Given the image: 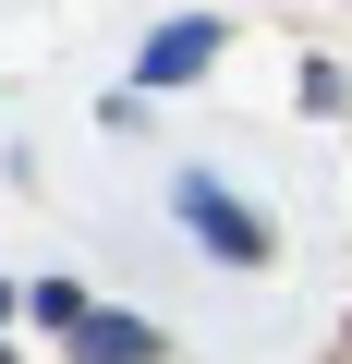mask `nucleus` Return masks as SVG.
Segmentation results:
<instances>
[{
    "label": "nucleus",
    "instance_id": "f257e3e1",
    "mask_svg": "<svg viewBox=\"0 0 352 364\" xmlns=\"http://www.w3.org/2000/svg\"><path fill=\"white\" fill-rule=\"evenodd\" d=\"M183 231H195V243H219L231 267H267V219H255L243 195H219V182H183Z\"/></svg>",
    "mask_w": 352,
    "mask_h": 364
},
{
    "label": "nucleus",
    "instance_id": "f03ea898",
    "mask_svg": "<svg viewBox=\"0 0 352 364\" xmlns=\"http://www.w3.org/2000/svg\"><path fill=\"white\" fill-rule=\"evenodd\" d=\"M207 61H219V25H158L134 73H146V85H183V73H207Z\"/></svg>",
    "mask_w": 352,
    "mask_h": 364
},
{
    "label": "nucleus",
    "instance_id": "7ed1b4c3",
    "mask_svg": "<svg viewBox=\"0 0 352 364\" xmlns=\"http://www.w3.org/2000/svg\"><path fill=\"white\" fill-rule=\"evenodd\" d=\"M73 364H158V328H134V316H85V328H73Z\"/></svg>",
    "mask_w": 352,
    "mask_h": 364
},
{
    "label": "nucleus",
    "instance_id": "20e7f679",
    "mask_svg": "<svg viewBox=\"0 0 352 364\" xmlns=\"http://www.w3.org/2000/svg\"><path fill=\"white\" fill-rule=\"evenodd\" d=\"M25 304H37V316H49V328H61V340H73V328H85V316H97V304H85V291H73V279H37V291H25Z\"/></svg>",
    "mask_w": 352,
    "mask_h": 364
},
{
    "label": "nucleus",
    "instance_id": "39448f33",
    "mask_svg": "<svg viewBox=\"0 0 352 364\" xmlns=\"http://www.w3.org/2000/svg\"><path fill=\"white\" fill-rule=\"evenodd\" d=\"M0 364H13V352H0Z\"/></svg>",
    "mask_w": 352,
    "mask_h": 364
}]
</instances>
